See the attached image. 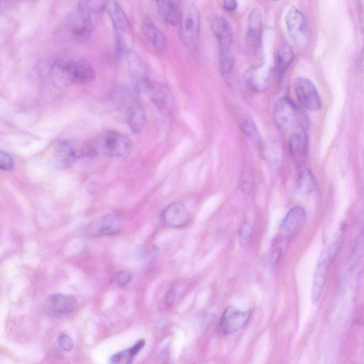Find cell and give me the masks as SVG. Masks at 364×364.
I'll return each mask as SVG.
<instances>
[{
  "label": "cell",
  "instance_id": "32",
  "mask_svg": "<svg viewBox=\"0 0 364 364\" xmlns=\"http://www.w3.org/2000/svg\"><path fill=\"white\" fill-rule=\"evenodd\" d=\"M132 278L131 272L123 270L117 272L114 277V282L119 286H125L128 285Z\"/></svg>",
  "mask_w": 364,
  "mask_h": 364
},
{
  "label": "cell",
  "instance_id": "13",
  "mask_svg": "<svg viewBox=\"0 0 364 364\" xmlns=\"http://www.w3.org/2000/svg\"><path fill=\"white\" fill-rule=\"evenodd\" d=\"M250 315V311H241L235 306H228L221 318V331L225 334H232L243 329L248 324Z\"/></svg>",
  "mask_w": 364,
  "mask_h": 364
},
{
  "label": "cell",
  "instance_id": "27",
  "mask_svg": "<svg viewBox=\"0 0 364 364\" xmlns=\"http://www.w3.org/2000/svg\"><path fill=\"white\" fill-rule=\"evenodd\" d=\"M219 63L221 73L224 76H230L234 70V60L232 49L219 50Z\"/></svg>",
  "mask_w": 364,
  "mask_h": 364
},
{
  "label": "cell",
  "instance_id": "24",
  "mask_svg": "<svg viewBox=\"0 0 364 364\" xmlns=\"http://www.w3.org/2000/svg\"><path fill=\"white\" fill-rule=\"evenodd\" d=\"M155 3L163 21L172 26L177 24L178 15L175 0H155Z\"/></svg>",
  "mask_w": 364,
  "mask_h": 364
},
{
  "label": "cell",
  "instance_id": "34",
  "mask_svg": "<svg viewBox=\"0 0 364 364\" xmlns=\"http://www.w3.org/2000/svg\"><path fill=\"white\" fill-rule=\"evenodd\" d=\"M251 180L252 177L250 176V173L249 171H245V173L243 174L242 179H241V189L243 191L248 192L251 190Z\"/></svg>",
  "mask_w": 364,
  "mask_h": 364
},
{
  "label": "cell",
  "instance_id": "6",
  "mask_svg": "<svg viewBox=\"0 0 364 364\" xmlns=\"http://www.w3.org/2000/svg\"><path fill=\"white\" fill-rule=\"evenodd\" d=\"M180 37L184 46L197 45L200 33V14L197 8L187 6L180 18Z\"/></svg>",
  "mask_w": 364,
  "mask_h": 364
},
{
  "label": "cell",
  "instance_id": "17",
  "mask_svg": "<svg viewBox=\"0 0 364 364\" xmlns=\"http://www.w3.org/2000/svg\"><path fill=\"white\" fill-rule=\"evenodd\" d=\"M289 147L295 164L302 167L308 155V136L306 129L299 130L290 135Z\"/></svg>",
  "mask_w": 364,
  "mask_h": 364
},
{
  "label": "cell",
  "instance_id": "12",
  "mask_svg": "<svg viewBox=\"0 0 364 364\" xmlns=\"http://www.w3.org/2000/svg\"><path fill=\"white\" fill-rule=\"evenodd\" d=\"M105 10L113 24L116 36V44H128L127 37L130 35V21L116 0H109Z\"/></svg>",
  "mask_w": 364,
  "mask_h": 364
},
{
  "label": "cell",
  "instance_id": "8",
  "mask_svg": "<svg viewBox=\"0 0 364 364\" xmlns=\"http://www.w3.org/2000/svg\"><path fill=\"white\" fill-rule=\"evenodd\" d=\"M295 96L300 103L311 111H318L322 102L315 84L304 77L297 78L294 83Z\"/></svg>",
  "mask_w": 364,
  "mask_h": 364
},
{
  "label": "cell",
  "instance_id": "9",
  "mask_svg": "<svg viewBox=\"0 0 364 364\" xmlns=\"http://www.w3.org/2000/svg\"><path fill=\"white\" fill-rule=\"evenodd\" d=\"M289 36L297 46H304L309 38V29L303 13L296 8H292L286 17Z\"/></svg>",
  "mask_w": 364,
  "mask_h": 364
},
{
  "label": "cell",
  "instance_id": "11",
  "mask_svg": "<svg viewBox=\"0 0 364 364\" xmlns=\"http://www.w3.org/2000/svg\"><path fill=\"white\" fill-rule=\"evenodd\" d=\"M263 32V16L261 10L254 8L249 15L245 44L248 49L254 53H259L262 47Z\"/></svg>",
  "mask_w": 364,
  "mask_h": 364
},
{
  "label": "cell",
  "instance_id": "38",
  "mask_svg": "<svg viewBox=\"0 0 364 364\" xmlns=\"http://www.w3.org/2000/svg\"><path fill=\"white\" fill-rule=\"evenodd\" d=\"M272 1H277V0H272Z\"/></svg>",
  "mask_w": 364,
  "mask_h": 364
},
{
  "label": "cell",
  "instance_id": "21",
  "mask_svg": "<svg viewBox=\"0 0 364 364\" xmlns=\"http://www.w3.org/2000/svg\"><path fill=\"white\" fill-rule=\"evenodd\" d=\"M122 218L119 215H107L103 217L94 227L96 236H113L117 234L121 228Z\"/></svg>",
  "mask_w": 364,
  "mask_h": 364
},
{
  "label": "cell",
  "instance_id": "5",
  "mask_svg": "<svg viewBox=\"0 0 364 364\" xmlns=\"http://www.w3.org/2000/svg\"><path fill=\"white\" fill-rule=\"evenodd\" d=\"M94 26L95 15L78 8L65 21L68 35L78 42L88 41L93 34Z\"/></svg>",
  "mask_w": 364,
  "mask_h": 364
},
{
  "label": "cell",
  "instance_id": "16",
  "mask_svg": "<svg viewBox=\"0 0 364 364\" xmlns=\"http://www.w3.org/2000/svg\"><path fill=\"white\" fill-rule=\"evenodd\" d=\"M305 211L300 207L291 209L285 217L281 227L283 239L289 240L300 232L306 221Z\"/></svg>",
  "mask_w": 364,
  "mask_h": 364
},
{
  "label": "cell",
  "instance_id": "25",
  "mask_svg": "<svg viewBox=\"0 0 364 364\" xmlns=\"http://www.w3.org/2000/svg\"><path fill=\"white\" fill-rule=\"evenodd\" d=\"M146 345L144 340H139L133 347L126 350L114 354L111 358V362L114 363H130L137 354L141 352Z\"/></svg>",
  "mask_w": 364,
  "mask_h": 364
},
{
  "label": "cell",
  "instance_id": "37",
  "mask_svg": "<svg viewBox=\"0 0 364 364\" xmlns=\"http://www.w3.org/2000/svg\"><path fill=\"white\" fill-rule=\"evenodd\" d=\"M19 0H1V6L2 10H3L4 8L6 9L8 8L12 7L15 4H16Z\"/></svg>",
  "mask_w": 364,
  "mask_h": 364
},
{
  "label": "cell",
  "instance_id": "2",
  "mask_svg": "<svg viewBox=\"0 0 364 364\" xmlns=\"http://www.w3.org/2000/svg\"><path fill=\"white\" fill-rule=\"evenodd\" d=\"M276 126L284 132L291 135L299 130L306 129V119L300 107L287 97L279 99L274 108Z\"/></svg>",
  "mask_w": 364,
  "mask_h": 364
},
{
  "label": "cell",
  "instance_id": "10",
  "mask_svg": "<svg viewBox=\"0 0 364 364\" xmlns=\"http://www.w3.org/2000/svg\"><path fill=\"white\" fill-rule=\"evenodd\" d=\"M78 306V301L75 296L58 293L46 300L43 311L46 316L55 318L73 313Z\"/></svg>",
  "mask_w": 364,
  "mask_h": 364
},
{
  "label": "cell",
  "instance_id": "29",
  "mask_svg": "<svg viewBox=\"0 0 364 364\" xmlns=\"http://www.w3.org/2000/svg\"><path fill=\"white\" fill-rule=\"evenodd\" d=\"M58 344L60 350L64 352L72 351L74 347L73 340L66 333H62L60 336Z\"/></svg>",
  "mask_w": 364,
  "mask_h": 364
},
{
  "label": "cell",
  "instance_id": "19",
  "mask_svg": "<svg viewBox=\"0 0 364 364\" xmlns=\"http://www.w3.org/2000/svg\"><path fill=\"white\" fill-rule=\"evenodd\" d=\"M162 218L166 226L172 228H182L189 223V214L184 205L177 202L164 210Z\"/></svg>",
  "mask_w": 364,
  "mask_h": 364
},
{
  "label": "cell",
  "instance_id": "23",
  "mask_svg": "<svg viewBox=\"0 0 364 364\" xmlns=\"http://www.w3.org/2000/svg\"><path fill=\"white\" fill-rule=\"evenodd\" d=\"M294 53L292 49L286 44L279 46L275 54V75L278 79H281L292 64Z\"/></svg>",
  "mask_w": 364,
  "mask_h": 364
},
{
  "label": "cell",
  "instance_id": "15",
  "mask_svg": "<svg viewBox=\"0 0 364 364\" xmlns=\"http://www.w3.org/2000/svg\"><path fill=\"white\" fill-rule=\"evenodd\" d=\"M144 89L148 92L150 99L159 110L165 113H170L173 107L174 99L169 89L162 83L149 80L146 82Z\"/></svg>",
  "mask_w": 364,
  "mask_h": 364
},
{
  "label": "cell",
  "instance_id": "22",
  "mask_svg": "<svg viewBox=\"0 0 364 364\" xmlns=\"http://www.w3.org/2000/svg\"><path fill=\"white\" fill-rule=\"evenodd\" d=\"M127 121L130 130L134 133L142 132L147 121L146 110L144 106L137 103L132 105L128 110Z\"/></svg>",
  "mask_w": 364,
  "mask_h": 364
},
{
  "label": "cell",
  "instance_id": "26",
  "mask_svg": "<svg viewBox=\"0 0 364 364\" xmlns=\"http://www.w3.org/2000/svg\"><path fill=\"white\" fill-rule=\"evenodd\" d=\"M241 128L250 141L261 149L263 146L262 141L254 122L250 119H245L241 123Z\"/></svg>",
  "mask_w": 364,
  "mask_h": 364
},
{
  "label": "cell",
  "instance_id": "31",
  "mask_svg": "<svg viewBox=\"0 0 364 364\" xmlns=\"http://www.w3.org/2000/svg\"><path fill=\"white\" fill-rule=\"evenodd\" d=\"M251 232V224L250 222L246 220L242 224L239 232V239L241 244L243 245L248 244V242L250 239Z\"/></svg>",
  "mask_w": 364,
  "mask_h": 364
},
{
  "label": "cell",
  "instance_id": "3",
  "mask_svg": "<svg viewBox=\"0 0 364 364\" xmlns=\"http://www.w3.org/2000/svg\"><path fill=\"white\" fill-rule=\"evenodd\" d=\"M343 232H340L331 244L324 251L316 266L312 290V297L317 302L322 294L331 265L340 250Z\"/></svg>",
  "mask_w": 364,
  "mask_h": 364
},
{
  "label": "cell",
  "instance_id": "35",
  "mask_svg": "<svg viewBox=\"0 0 364 364\" xmlns=\"http://www.w3.org/2000/svg\"><path fill=\"white\" fill-rule=\"evenodd\" d=\"M223 6L229 12H234L238 8L237 0H223Z\"/></svg>",
  "mask_w": 364,
  "mask_h": 364
},
{
  "label": "cell",
  "instance_id": "14",
  "mask_svg": "<svg viewBox=\"0 0 364 364\" xmlns=\"http://www.w3.org/2000/svg\"><path fill=\"white\" fill-rule=\"evenodd\" d=\"M271 76L270 69L261 65L248 69L244 73V81L249 89L255 92H263L269 87Z\"/></svg>",
  "mask_w": 364,
  "mask_h": 364
},
{
  "label": "cell",
  "instance_id": "18",
  "mask_svg": "<svg viewBox=\"0 0 364 364\" xmlns=\"http://www.w3.org/2000/svg\"><path fill=\"white\" fill-rule=\"evenodd\" d=\"M210 26L218 41L219 49H232L234 35L230 22L222 17H216L211 19Z\"/></svg>",
  "mask_w": 364,
  "mask_h": 364
},
{
  "label": "cell",
  "instance_id": "28",
  "mask_svg": "<svg viewBox=\"0 0 364 364\" xmlns=\"http://www.w3.org/2000/svg\"><path fill=\"white\" fill-rule=\"evenodd\" d=\"M109 0H80L78 8L96 16L98 12L105 10Z\"/></svg>",
  "mask_w": 364,
  "mask_h": 364
},
{
  "label": "cell",
  "instance_id": "33",
  "mask_svg": "<svg viewBox=\"0 0 364 364\" xmlns=\"http://www.w3.org/2000/svg\"><path fill=\"white\" fill-rule=\"evenodd\" d=\"M364 253V231L358 239L357 243L353 251L352 262L354 263L359 260Z\"/></svg>",
  "mask_w": 364,
  "mask_h": 364
},
{
  "label": "cell",
  "instance_id": "30",
  "mask_svg": "<svg viewBox=\"0 0 364 364\" xmlns=\"http://www.w3.org/2000/svg\"><path fill=\"white\" fill-rule=\"evenodd\" d=\"M0 167L1 169L5 171H12L15 167V162L12 157L2 151L0 153Z\"/></svg>",
  "mask_w": 364,
  "mask_h": 364
},
{
  "label": "cell",
  "instance_id": "7",
  "mask_svg": "<svg viewBox=\"0 0 364 364\" xmlns=\"http://www.w3.org/2000/svg\"><path fill=\"white\" fill-rule=\"evenodd\" d=\"M89 144L63 141L60 142L54 150V157L62 166H68L79 157H92Z\"/></svg>",
  "mask_w": 364,
  "mask_h": 364
},
{
  "label": "cell",
  "instance_id": "4",
  "mask_svg": "<svg viewBox=\"0 0 364 364\" xmlns=\"http://www.w3.org/2000/svg\"><path fill=\"white\" fill-rule=\"evenodd\" d=\"M95 155H106L113 157L127 156L132 150L130 139L122 133L109 131L98 137L92 143Z\"/></svg>",
  "mask_w": 364,
  "mask_h": 364
},
{
  "label": "cell",
  "instance_id": "36",
  "mask_svg": "<svg viewBox=\"0 0 364 364\" xmlns=\"http://www.w3.org/2000/svg\"><path fill=\"white\" fill-rule=\"evenodd\" d=\"M176 295L177 294L175 289H171L169 292H168L165 299V302L167 306H170L173 304L175 300Z\"/></svg>",
  "mask_w": 364,
  "mask_h": 364
},
{
  "label": "cell",
  "instance_id": "20",
  "mask_svg": "<svg viewBox=\"0 0 364 364\" xmlns=\"http://www.w3.org/2000/svg\"><path fill=\"white\" fill-rule=\"evenodd\" d=\"M142 31L148 42L157 51H163L166 46V39L155 22L148 17L142 21Z\"/></svg>",
  "mask_w": 364,
  "mask_h": 364
},
{
  "label": "cell",
  "instance_id": "1",
  "mask_svg": "<svg viewBox=\"0 0 364 364\" xmlns=\"http://www.w3.org/2000/svg\"><path fill=\"white\" fill-rule=\"evenodd\" d=\"M51 73L64 82L85 85L96 76L92 65L86 60L76 57L60 58L51 67Z\"/></svg>",
  "mask_w": 364,
  "mask_h": 364
}]
</instances>
